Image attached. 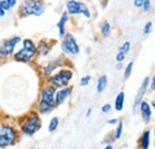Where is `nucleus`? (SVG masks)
<instances>
[{
    "instance_id": "f257e3e1",
    "label": "nucleus",
    "mask_w": 155,
    "mask_h": 149,
    "mask_svg": "<svg viewBox=\"0 0 155 149\" xmlns=\"http://www.w3.org/2000/svg\"><path fill=\"white\" fill-rule=\"evenodd\" d=\"M45 12V2L43 0H23L18 7L20 18L35 16L39 17Z\"/></svg>"
},
{
    "instance_id": "f03ea898",
    "label": "nucleus",
    "mask_w": 155,
    "mask_h": 149,
    "mask_svg": "<svg viewBox=\"0 0 155 149\" xmlns=\"http://www.w3.org/2000/svg\"><path fill=\"white\" fill-rule=\"evenodd\" d=\"M20 125V131L23 135H26V136H32L35 135L37 131L41 129L42 127V119H41V114L37 111H32L30 112L29 114H26Z\"/></svg>"
},
{
    "instance_id": "7ed1b4c3",
    "label": "nucleus",
    "mask_w": 155,
    "mask_h": 149,
    "mask_svg": "<svg viewBox=\"0 0 155 149\" xmlns=\"http://www.w3.org/2000/svg\"><path fill=\"white\" fill-rule=\"evenodd\" d=\"M21 44H23V47L17 53L13 54L15 60L19 61V62H24V63L31 62L37 56V45H36V43L30 38H24L21 41Z\"/></svg>"
},
{
    "instance_id": "20e7f679",
    "label": "nucleus",
    "mask_w": 155,
    "mask_h": 149,
    "mask_svg": "<svg viewBox=\"0 0 155 149\" xmlns=\"http://www.w3.org/2000/svg\"><path fill=\"white\" fill-rule=\"evenodd\" d=\"M18 141L17 129L7 123H0V148H7Z\"/></svg>"
},
{
    "instance_id": "39448f33",
    "label": "nucleus",
    "mask_w": 155,
    "mask_h": 149,
    "mask_svg": "<svg viewBox=\"0 0 155 149\" xmlns=\"http://www.w3.org/2000/svg\"><path fill=\"white\" fill-rule=\"evenodd\" d=\"M73 79V72L71 69H61L58 73L48 76V84L53 85L55 88L67 87Z\"/></svg>"
},
{
    "instance_id": "423d86ee",
    "label": "nucleus",
    "mask_w": 155,
    "mask_h": 149,
    "mask_svg": "<svg viewBox=\"0 0 155 149\" xmlns=\"http://www.w3.org/2000/svg\"><path fill=\"white\" fill-rule=\"evenodd\" d=\"M66 8L68 15L72 16H78V15H84L86 18H91V11L88 8V6L82 2V1H78V0H67L66 2Z\"/></svg>"
},
{
    "instance_id": "0eeeda50",
    "label": "nucleus",
    "mask_w": 155,
    "mask_h": 149,
    "mask_svg": "<svg viewBox=\"0 0 155 149\" xmlns=\"http://www.w3.org/2000/svg\"><path fill=\"white\" fill-rule=\"evenodd\" d=\"M61 50L66 54V55L69 56H77L80 53V47L78 44L75 37L72 35V34H66L63 41L61 43Z\"/></svg>"
},
{
    "instance_id": "6e6552de",
    "label": "nucleus",
    "mask_w": 155,
    "mask_h": 149,
    "mask_svg": "<svg viewBox=\"0 0 155 149\" xmlns=\"http://www.w3.org/2000/svg\"><path fill=\"white\" fill-rule=\"evenodd\" d=\"M21 42V38L19 36H13L11 38L4 39L0 45V58H5L7 56H11L15 54L16 47Z\"/></svg>"
},
{
    "instance_id": "1a4fd4ad",
    "label": "nucleus",
    "mask_w": 155,
    "mask_h": 149,
    "mask_svg": "<svg viewBox=\"0 0 155 149\" xmlns=\"http://www.w3.org/2000/svg\"><path fill=\"white\" fill-rule=\"evenodd\" d=\"M55 92H56V88L50 85V84H47L45 86H43L41 94H39V101L41 103H44V104H49V105H55Z\"/></svg>"
},
{
    "instance_id": "9d476101",
    "label": "nucleus",
    "mask_w": 155,
    "mask_h": 149,
    "mask_svg": "<svg viewBox=\"0 0 155 149\" xmlns=\"http://www.w3.org/2000/svg\"><path fill=\"white\" fill-rule=\"evenodd\" d=\"M149 81H150L149 76H146V78L143 79L142 84H141V87H140V90H138V92H137V95H136V98H135V103H134V108H133V112H134V113H136L138 106H140V104H141V101H142V99H143V97H144V94H146L147 90H148Z\"/></svg>"
},
{
    "instance_id": "9b49d317",
    "label": "nucleus",
    "mask_w": 155,
    "mask_h": 149,
    "mask_svg": "<svg viewBox=\"0 0 155 149\" xmlns=\"http://www.w3.org/2000/svg\"><path fill=\"white\" fill-rule=\"evenodd\" d=\"M73 92V87L71 86H67V87H63V88H58V91L55 92V105H62L67 98H69V95Z\"/></svg>"
},
{
    "instance_id": "f8f14e48",
    "label": "nucleus",
    "mask_w": 155,
    "mask_h": 149,
    "mask_svg": "<svg viewBox=\"0 0 155 149\" xmlns=\"http://www.w3.org/2000/svg\"><path fill=\"white\" fill-rule=\"evenodd\" d=\"M138 108H140V111H141V114H142L143 122H144L146 124H148V123L150 122V119H152V108H150L149 103L142 100Z\"/></svg>"
},
{
    "instance_id": "ddd939ff",
    "label": "nucleus",
    "mask_w": 155,
    "mask_h": 149,
    "mask_svg": "<svg viewBox=\"0 0 155 149\" xmlns=\"http://www.w3.org/2000/svg\"><path fill=\"white\" fill-rule=\"evenodd\" d=\"M62 66H63V61H62L61 58L54 60V61L49 62L47 66H44V67H43V74L45 75V76H50V75L53 74L56 69L61 68Z\"/></svg>"
},
{
    "instance_id": "4468645a",
    "label": "nucleus",
    "mask_w": 155,
    "mask_h": 149,
    "mask_svg": "<svg viewBox=\"0 0 155 149\" xmlns=\"http://www.w3.org/2000/svg\"><path fill=\"white\" fill-rule=\"evenodd\" d=\"M68 19H69V15H68L67 11H64V12L62 13L60 20L58 22V24H56V26L58 28V36L61 38H63L64 35L67 34V32H66V24H67Z\"/></svg>"
},
{
    "instance_id": "2eb2a0df",
    "label": "nucleus",
    "mask_w": 155,
    "mask_h": 149,
    "mask_svg": "<svg viewBox=\"0 0 155 149\" xmlns=\"http://www.w3.org/2000/svg\"><path fill=\"white\" fill-rule=\"evenodd\" d=\"M37 45V54H39V56H47L50 51V45L48 44L47 41H39Z\"/></svg>"
},
{
    "instance_id": "dca6fc26",
    "label": "nucleus",
    "mask_w": 155,
    "mask_h": 149,
    "mask_svg": "<svg viewBox=\"0 0 155 149\" xmlns=\"http://www.w3.org/2000/svg\"><path fill=\"white\" fill-rule=\"evenodd\" d=\"M140 146H141V149H148L149 146H150V131L146 130L141 138H140Z\"/></svg>"
},
{
    "instance_id": "f3484780",
    "label": "nucleus",
    "mask_w": 155,
    "mask_h": 149,
    "mask_svg": "<svg viewBox=\"0 0 155 149\" xmlns=\"http://www.w3.org/2000/svg\"><path fill=\"white\" fill-rule=\"evenodd\" d=\"M37 112L39 114H49L50 112H53V110L55 109L54 105H49V104H44V103H41L38 101L37 104Z\"/></svg>"
},
{
    "instance_id": "a211bd4d",
    "label": "nucleus",
    "mask_w": 155,
    "mask_h": 149,
    "mask_svg": "<svg viewBox=\"0 0 155 149\" xmlns=\"http://www.w3.org/2000/svg\"><path fill=\"white\" fill-rule=\"evenodd\" d=\"M107 87V76L106 75H101L98 78L97 81V92L98 93H101L106 90Z\"/></svg>"
},
{
    "instance_id": "6ab92c4d",
    "label": "nucleus",
    "mask_w": 155,
    "mask_h": 149,
    "mask_svg": "<svg viewBox=\"0 0 155 149\" xmlns=\"http://www.w3.org/2000/svg\"><path fill=\"white\" fill-rule=\"evenodd\" d=\"M124 99H125V94L123 91H120L119 93L117 94L116 100H115V109L116 111H122L124 108Z\"/></svg>"
},
{
    "instance_id": "aec40b11",
    "label": "nucleus",
    "mask_w": 155,
    "mask_h": 149,
    "mask_svg": "<svg viewBox=\"0 0 155 149\" xmlns=\"http://www.w3.org/2000/svg\"><path fill=\"white\" fill-rule=\"evenodd\" d=\"M100 34L103 37H109L111 34V24L107 20H104L100 25Z\"/></svg>"
},
{
    "instance_id": "412c9836",
    "label": "nucleus",
    "mask_w": 155,
    "mask_h": 149,
    "mask_svg": "<svg viewBox=\"0 0 155 149\" xmlns=\"http://www.w3.org/2000/svg\"><path fill=\"white\" fill-rule=\"evenodd\" d=\"M58 124H60V119L58 117H53L50 119V123H49V127H48L49 132H54L58 128Z\"/></svg>"
},
{
    "instance_id": "4be33fe9",
    "label": "nucleus",
    "mask_w": 155,
    "mask_h": 149,
    "mask_svg": "<svg viewBox=\"0 0 155 149\" xmlns=\"http://www.w3.org/2000/svg\"><path fill=\"white\" fill-rule=\"evenodd\" d=\"M122 134H123V122L119 121L117 123V129H116V132H115V140H119L120 136H122Z\"/></svg>"
},
{
    "instance_id": "5701e85b",
    "label": "nucleus",
    "mask_w": 155,
    "mask_h": 149,
    "mask_svg": "<svg viewBox=\"0 0 155 149\" xmlns=\"http://www.w3.org/2000/svg\"><path fill=\"white\" fill-rule=\"evenodd\" d=\"M130 48H131V43L129 42V41H127V42H124L122 45H120V48H119V51H122V53H124L125 55L130 51Z\"/></svg>"
},
{
    "instance_id": "b1692460",
    "label": "nucleus",
    "mask_w": 155,
    "mask_h": 149,
    "mask_svg": "<svg viewBox=\"0 0 155 149\" xmlns=\"http://www.w3.org/2000/svg\"><path fill=\"white\" fill-rule=\"evenodd\" d=\"M133 67H134V62H129L128 66L125 67V71H124V79H129V76L131 75V72H133Z\"/></svg>"
},
{
    "instance_id": "393cba45",
    "label": "nucleus",
    "mask_w": 155,
    "mask_h": 149,
    "mask_svg": "<svg viewBox=\"0 0 155 149\" xmlns=\"http://www.w3.org/2000/svg\"><path fill=\"white\" fill-rule=\"evenodd\" d=\"M142 10H143V12H149L150 10H152V1L150 0H144L143 1V5H142Z\"/></svg>"
},
{
    "instance_id": "a878e982",
    "label": "nucleus",
    "mask_w": 155,
    "mask_h": 149,
    "mask_svg": "<svg viewBox=\"0 0 155 149\" xmlns=\"http://www.w3.org/2000/svg\"><path fill=\"white\" fill-rule=\"evenodd\" d=\"M153 30V23L152 22H148L146 25H144V29H143V34L144 35H149Z\"/></svg>"
},
{
    "instance_id": "bb28decb",
    "label": "nucleus",
    "mask_w": 155,
    "mask_h": 149,
    "mask_svg": "<svg viewBox=\"0 0 155 149\" xmlns=\"http://www.w3.org/2000/svg\"><path fill=\"white\" fill-rule=\"evenodd\" d=\"M90 82H91V76H90V75H86V76L81 78V80H80V85H81L82 87L88 86V84H90Z\"/></svg>"
},
{
    "instance_id": "cd10ccee",
    "label": "nucleus",
    "mask_w": 155,
    "mask_h": 149,
    "mask_svg": "<svg viewBox=\"0 0 155 149\" xmlns=\"http://www.w3.org/2000/svg\"><path fill=\"white\" fill-rule=\"evenodd\" d=\"M0 7L4 10V11H11V8H10V6H8V4L6 2V0H0Z\"/></svg>"
},
{
    "instance_id": "c85d7f7f",
    "label": "nucleus",
    "mask_w": 155,
    "mask_h": 149,
    "mask_svg": "<svg viewBox=\"0 0 155 149\" xmlns=\"http://www.w3.org/2000/svg\"><path fill=\"white\" fill-rule=\"evenodd\" d=\"M124 60H125V54L122 51H118V54L116 55V61L118 63H122Z\"/></svg>"
},
{
    "instance_id": "c756f323",
    "label": "nucleus",
    "mask_w": 155,
    "mask_h": 149,
    "mask_svg": "<svg viewBox=\"0 0 155 149\" xmlns=\"http://www.w3.org/2000/svg\"><path fill=\"white\" fill-rule=\"evenodd\" d=\"M6 2L8 4V6H10L11 10L15 8V7L18 5V0H6Z\"/></svg>"
},
{
    "instance_id": "7c9ffc66",
    "label": "nucleus",
    "mask_w": 155,
    "mask_h": 149,
    "mask_svg": "<svg viewBox=\"0 0 155 149\" xmlns=\"http://www.w3.org/2000/svg\"><path fill=\"white\" fill-rule=\"evenodd\" d=\"M111 111V105L110 104H105V105H103V108H101V112H104V113H107V112Z\"/></svg>"
},
{
    "instance_id": "2f4dec72",
    "label": "nucleus",
    "mask_w": 155,
    "mask_h": 149,
    "mask_svg": "<svg viewBox=\"0 0 155 149\" xmlns=\"http://www.w3.org/2000/svg\"><path fill=\"white\" fill-rule=\"evenodd\" d=\"M143 1H144V0H134V6H135L136 8H140V7H142V5H143Z\"/></svg>"
},
{
    "instance_id": "473e14b6",
    "label": "nucleus",
    "mask_w": 155,
    "mask_h": 149,
    "mask_svg": "<svg viewBox=\"0 0 155 149\" xmlns=\"http://www.w3.org/2000/svg\"><path fill=\"white\" fill-rule=\"evenodd\" d=\"M118 123V119L117 118H112V119H109L107 121V124H110V125H115Z\"/></svg>"
},
{
    "instance_id": "72a5a7b5",
    "label": "nucleus",
    "mask_w": 155,
    "mask_h": 149,
    "mask_svg": "<svg viewBox=\"0 0 155 149\" xmlns=\"http://www.w3.org/2000/svg\"><path fill=\"white\" fill-rule=\"evenodd\" d=\"M150 90H152V91H155V76H153V79H152V84H150Z\"/></svg>"
},
{
    "instance_id": "f704fd0d",
    "label": "nucleus",
    "mask_w": 155,
    "mask_h": 149,
    "mask_svg": "<svg viewBox=\"0 0 155 149\" xmlns=\"http://www.w3.org/2000/svg\"><path fill=\"white\" fill-rule=\"evenodd\" d=\"M5 15H6V11H4L1 7H0V18H2V17H5Z\"/></svg>"
},
{
    "instance_id": "c9c22d12",
    "label": "nucleus",
    "mask_w": 155,
    "mask_h": 149,
    "mask_svg": "<svg viewBox=\"0 0 155 149\" xmlns=\"http://www.w3.org/2000/svg\"><path fill=\"white\" fill-rule=\"evenodd\" d=\"M91 113H92V109H88L87 112H86V117H90V116H91Z\"/></svg>"
},
{
    "instance_id": "e433bc0d",
    "label": "nucleus",
    "mask_w": 155,
    "mask_h": 149,
    "mask_svg": "<svg viewBox=\"0 0 155 149\" xmlns=\"http://www.w3.org/2000/svg\"><path fill=\"white\" fill-rule=\"evenodd\" d=\"M104 149H114V147H112V144H107Z\"/></svg>"
},
{
    "instance_id": "4c0bfd02",
    "label": "nucleus",
    "mask_w": 155,
    "mask_h": 149,
    "mask_svg": "<svg viewBox=\"0 0 155 149\" xmlns=\"http://www.w3.org/2000/svg\"><path fill=\"white\" fill-rule=\"evenodd\" d=\"M120 69H122V65L118 63V65H117V71H120Z\"/></svg>"
},
{
    "instance_id": "58836bf2",
    "label": "nucleus",
    "mask_w": 155,
    "mask_h": 149,
    "mask_svg": "<svg viewBox=\"0 0 155 149\" xmlns=\"http://www.w3.org/2000/svg\"><path fill=\"white\" fill-rule=\"evenodd\" d=\"M152 105H153V108H154V110H155V103H154V101L152 103Z\"/></svg>"
},
{
    "instance_id": "ea45409f",
    "label": "nucleus",
    "mask_w": 155,
    "mask_h": 149,
    "mask_svg": "<svg viewBox=\"0 0 155 149\" xmlns=\"http://www.w3.org/2000/svg\"><path fill=\"white\" fill-rule=\"evenodd\" d=\"M154 136H155V129H154Z\"/></svg>"
},
{
    "instance_id": "a19ab883",
    "label": "nucleus",
    "mask_w": 155,
    "mask_h": 149,
    "mask_svg": "<svg viewBox=\"0 0 155 149\" xmlns=\"http://www.w3.org/2000/svg\"><path fill=\"white\" fill-rule=\"evenodd\" d=\"M0 41H1V39H0Z\"/></svg>"
}]
</instances>
